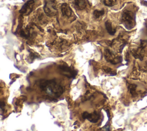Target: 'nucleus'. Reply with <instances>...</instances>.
<instances>
[{
  "label": "nucleus",
  "instance_id": "obj_14",
  "mask_svg": "<svg viewBox=\"0 0 147 131\" xmlns=\"http://www.w3.org/2000/svg\"><path fill=\"white\" fill-rule=\"evenodd\" d=\"M91 114H90V113H89L86 111V112H84V113H83L82 117H83V118H84V119H87V120H88V119L90 118V117H91Z\"/></svg>",
  "mask_w": 147,
  "mask_h": 131
},
{
  "label": "nucleus",
  "instance_id": "obj_6",
  "mask_svg": "<svg viewBox=\"0 0 147 131\" xmlns=\"http://www.w3.org/2000/svg\"><path fill=\"white\" fill-rule=\"evenodd\" d=\"M34 1L33 0H29L28 1L21 7V10H20V13L22 14H25V13H28L29 14L32 9L34 5Z\"/></svg>",
  "mask_w": 147,
  "mask_h": 131
},
{
  "label": "nucleus",
  "instance_id": "obj_4",
  "mask_svg": "<svg viewBox=\"0 0 147 131\" xmlns=\"http://www.w3.org/2000/svg\"><path fill=\"white\" fill-rule=\"evenodd\" d=\"M59 68L61 71V74L69 78H75L78 73L77 71L72 69L67 65H60L59 66Z\"/></svg>",
  "mask_w": 147,
  "mask_h": 131
},
{
  "label": "nucleus",
  "instance_id": "obj_9",
  "mask_svg": "<svg viewBox=\"0 0 147 131\" xmlns=\"http://www.w3.org/2000/svg\"><path fill=\"white\" fill-rule=\"evenodd\" d=\"M105 28H106L107 32L111 35H114L116 32V29L112 27L111 22L109 20H107L105 22Z\"/></svg>",
  "mask_w": 147,
  "mask_h": 131
},
{
  "label": "nucleus",
  "instance_id": "obj_8",
  "mask_svg": "<svg viewBox=\"0 0 147 131\" xmlns=\"http://www.w3.org/2000/svg\"><path fill=\"white\" fill-rule=\"evenodd\" d=\"M73 4L78 10H83L86 7L87 3L85 0H73Z\"/></svg>",
  "mask_w": 147,
  "mask_h": 131
},
{
  "label": "nucleus",
  "instance_id": "obj_12",
  "mask_svg": "<svg viewBox=\"0 0 147 131\" xmlns=\"http://www.w3.org/2000/svg\"><path fill=\"white\" fill-rule=\"evenodd\" d=\"M103 70H104V71L106 73H108V74H110V75L111 76H113V75H116V72L115 71H113L111 68L108 67H103Z\"/></svg>",
  "mask_w": 147,
  "mask_h": 131
},
{
  "label": "nucleus",
  "instance_id": "obj_1",
  "mask_svg": "<svg viewBox=\"0 0 147 131\" xmlns=\"http://www.w3.org/2000/svg\"><path fill=\"white\" fill-rule=\"evenodd\" d=\"M39 86L42 91H45L48 93L54 94L56 97H59L64 92L63 87L58 84L55 79L40 80Z\"/></svg>",
  "mask_w": 147,
  "mask_h": 131
},
{
  "label": "nucleus",
  "instance_id": "obj_11",
  "mask_svg": "<svg viewBox=\"0 0 147 131\" xmlns=\"http://www.w3.org/2000/svg\"><path fill=\"white\" fill-rule=\"evenodd\" d=\"M136 87H137V86L136 84H131L129 85V86H128L129 91L133 96H134L136 94Z\"/></svg>",
  "mask_w": 147,
  "mask_h": 131
},
{
  "label": "nucleus",
  "instance_id": "obj_7",
  "mask_svg": "<svg viewBox=\"0 0 147 131\" xmlns=\"http://www.w3.org/2000/svg\"><path fill=\"white\" fill-rule=\"evenodd\" d=\"M61 11L63 16L66 17H70L73 13L72 10L70 7V6L66 3H64L61 5Z\"/></svg>",
  "mask_w": 147,
  "mask_h": 131
},
{
  "label": "nucleus",
  "instance_id": "obj_10",
  "mask_svg": "<svg viewBox=\"0 0 147 131\" xmlns=\"http://www.w3.org/2000/svg\"><path fill=\"white\" fill-rule=\"evenodd\" d=\"M104 14H105V10H104L103 9H102V10H94V12H93L94 17L95 18H99L100 17L102 16Z\"/></svg>",
  "mask_w": 147,
  "mask_h": 131
},
{
  "label": "nucleus",
  "instance_id": "obj_2",
  "mask_svg": "<svg viewBox=\"0 0 147 131\" xmlns=\"http://www.w3.org/2000/svg\"><path fill=\"white\" fill-rule=\"evenodd\" d=\"M121 22L127 29H131L135 25V15L131 11H123L121 17Z\"/></svg>",
  "mask_w": 147,
  "mask_h": 131
},
{
  "label": "nucleus",
  "instance_id": "obj_5",
  "mask_svg": "<svg viewBox=\"0 0 147 131\" xmlns=\"http://www.w3.org/2000/svg\"><path fill=\"white\" fill-rule=\"evenodd\" d=\"M105 56L106 60L113 64H117L122 61V57L121 56L115 57L114 55L109 49H106Z\"/></svg>",
  "mask_w": 147,
  "mask_h": 131
},
{
  "label": "nucleus",
  "instance_id": "obj_13",
  "mask_svg": "<svg viewBox=\"0 0 147 131\" xmlns=\"http://www.w3.org/2000/svg\"><path fill=\"white\" fill-rule=\"evenodd\" d=\"M117 0H103L105 5L107 6H113L116 2Z\"/></svg>",
  "mask_w": 147,
  "mask_h": 131
},
{
  "label": "nucleus",
  "instance_id": "obj_3",
  "mask_svg": "<svg viewBox=\"0 0 147 131\" xmlns=\"http://www.w3.org/2000/svg\"><path fill=\"white\" fill-rule=\"evenodd\" d=\"M44 11L48 16L52 17L56 16L57 13V9L55 1H47L44 6Z\"/></svg>",
  "mask_w": 147,
  "mask_h": 131
}]
</instances>
